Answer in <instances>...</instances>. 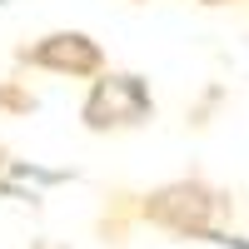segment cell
Listing matches in <instances>:
<instances>
[{"label": "cell", "instance_id": "1", "mask_svg": "<svg viewBox=\"0 0 249 249\" xmlns=\"http://www.w3.org/2000/svg\"><path fill=\"white\" fill-rule=\"evenodd\" d=\"M144 214L155 224H164V230H175V234L214 239V230L230 219V195H219L199 179H175V184H164V190H155L144 199Z\"/></svg>", "mask_w": 249, "mask_h": 249}, {"label": "cell", "instance_id": "2", "mask_svg": "<svg viewBox=\"0 0 249 249\" xmlns=\"http://www.w3.org/2000/svg\"><path fill=\"white\" fill-rule=\"evenodd\" d=\"M80 115H85L90 130H135V124H144L155 115V100L140 75H100Z\"/></svg>", "mask_w": 249, "mask_h": 249}, {"label": "cell", "instance_id": "3", "mask_svg": "<svg viewBox=\"0 0 249 249\" xmlns=\"http://www.w3.org/2000/svg\"><path fill=\"white\" fill-rule=\"evenodd\" d=\"M20 60L40 65V70H55V75H100L105 70V50L80 30H55L45 40H35V45L20 50Z\"/></svg>", "mask_w": 249, "mask_h": 249}, {"label": "cell", "instance_id": "4", "mask_svg": "<svg viewBox=\"0 0 249 249\" xmlns=\"http://www.w3.org/2000/svg\"><path fill=\"white\" fill-rule=\"evenodd\" d=\"M199 5H230V0H199Z\"/></svg>", "mask_w": 249, "mask_h": 249}, {"label": "cell", "instance_id": "5", "mask_svg": "<svg viewBox=\"0 0 249 249\" xmlns=\"http://www.w3.org/2000/svg\"><path fill=\"white\" fill-rule=\"evenodd\" d=\"M0 160H5V150H0Z\"/></svg>", "mask_w": 249, "mask_h": 249}, {"label": "cell", "instance_id": "6", "mask_svg": "<svg viewBox=\"0 0 249 249\" xmlns=\"http://www.w3.org/2000/svg\"><path fill=\"white\" fill-rule=\"evenodd\" d=\"M0 5H5V0H0Z\"/></svg>", "mask_w": 249, "mask_h": 249}]
</instances>
